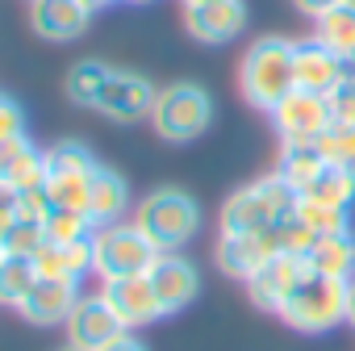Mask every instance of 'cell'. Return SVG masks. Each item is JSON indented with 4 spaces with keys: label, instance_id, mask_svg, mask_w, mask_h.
Segmentation results:
<instances>
[{
    "label": "cell",
    "instance_id": "6da1fadb",
    "mask_svg": "<svg viewBox=\"0 0 355 351\" xmlns=\"http://www.w3.org/2000/svg\"><path fill=\"white\" fill-rule=\"evenodd\" d=\"M293 55H297V42H288V38H276V34L255 38L239 59V92H243V101L272 113L297 88Z\"/></svg>",
    "mask_w": 355,
    "mask_h": 351
},
{
    "label": "cell",
    "instance_id": "7a4b0ae2",
    "mask_svg": "<svg viewBox=\"0 0 355 351\" xmlns=\"http://www.w3.org/2000/svg\"><path fill=\"white\" fill-rule=\"evenodd\" d=\"M297 197L301 193L293 185H284L276 171H268V176H259V180H251V185H243L239 193L226 197L218 226H222V234H263V230H276L284 218H293Z\"/></svg>",
    "mask_w": 355,
    "mask_h": 351
},
{
    "label": "cell",
    "instance_id": "3957f363",
    "mask_svg": "<svg viewBox=\"0 0 355 351\" xmlns=\"http://www.w3.org/2000/svg\"><path fill=\"white\" fill-rule=\"evenodd\" d=\"M280 322H288L301 334H330L338 322H347V280L334 276H318L313 268L297 280V289L288 293V301L276 314Z\"/></svg>",
    "mask_w": 355,
    "mask_h": 351
},
{
    "label": "cell",
    "instance_id": "277c9868",
    "mask_svg": "<svg viewBox=\"0 0 355 351\" xmlns=\"http://www.w3.org/2000/svg\"><path fill=\"white\" fill-rule=\"evenodd\" d=\"M134 226L159 247V251H180L197 230H201V205L184 189H155L142 197Z\"/></svg>",
    "mask_w": 355,
    "mask_h": 351
},
{
    "label": "cell",
    "instance_id": "5b68a950",
    "mask_svg": "<svg viewBox=\"0 0 355 351\" xmlns=\"http://www.w3.org/2000/svg\"><path fill=\"white\" fill-rule=\"evenodd\" d=\"M214 121V96L193 84V80H180V84H167L155 92V109H150V126L159 138L167 142H193L209 130Z\"/></svg>",
    "mask_w": 355,
    "mask_h": 351
},
{
    "label": "cell",
    "instance_id": "8992f818",
    "mask_svg": "<svg viewBox=\"0 0 355 351\" xmlns=\"http://www.w3.org/2000/svg\"><path fill=\"white\" fill-rule=\"evenodd\" d=\"M163 251L134 226V222H113L92 234V272L101 280H121V276H146Z\"/></svg>",
    "mask_w": 355,
    "mask_h": 351
},
{
    "label": "cell",
    "instance_id": "52a82bcc",
    "mask_svg": "<svg viewBox=\"0 0 355 351\" xmlns=\"http://www.w3.org/2000/svg\"><path fill=\"white\" fill-rule=\"evenodd\" d=\"M330 126H334L330 101L326 96H313L305 88H293L272 109V130L280 134V142H318Z\"/></svg>",
    "mask_w": 355,
    "mask_h": 351
},
{
    "label": "cell",
    "instance_id": "ba28073f",
    "mask_svg": "<svg viewBox=\"0 0 355 351\" xmlns=\"http://www.w3.org/2000/svg\"><path fill=\"white\" fill-rule=\"evenodd\" d=\"M101 297L109 301V309L121 318L125 330H138V326H150L163 314V301L150 284V276H121V280H101Z\"/></svg>",
    "mask_w": 355,
    "mask_h": 351
},
{
    "label": "cell",
    "instance_id": "9c48e42d",
    "mask_svg": "<svg viewBox=\"0 0 355 351\" xmlns=\"http://www.w3.org/2000/svg\"><path fill=\"white\" fill-rule=\"evenodd\" d=\"M150 109H155V88H150V80L138 76V71H117V67H113V76H109V84H105V92H101V101H96V113L109 117V121L134 126V121L150 117Z\"/></svg>",
    "mask_w": 355,
    "mask_h": 351
},
{
    "label": "cell",
    "instance_id": "30bf717a",
    "mask_svg": "<svg viewBox=\"0 0 355 351\" xmlns=\"http://www.w3.org/2000/svg\"><path fill=\"white\" fill-rule=\"evenodd\" d=\"M117 334H125V326H121V318L109 309V301L101 293H88V297L76 301V309L67 318V347H76V351H101Z\"/></svg>",
    "mask_w": 355,
    "mask_h": 351
},
{
    "label": "cell",
    "instance_id": "8fae6325",
    "mask_svg": "<svg viewBox=\"0 0 355 351\" xmlns=\"http://www.w3.org/2000/svg\"><path fill=\"white\" fill-rule=\"evenodd\" d=\"M184 30L189 38L205 46H222L247 30V5L243 0H205V5H184Z\"/></svg>",
    "mask_w": 355,
    "mask_h": 351
},
{
    "label": "cell",
    "instance_id": "7c38bea8",
    "mask_svg": "<svg viewBox=\"0 0 355 351\" xmlns=\"http://www.w3.org/2000/svg\"><path fill=\"white\" fill-rule=\"evenodd\" d=\"M272 255H280V243H276V230H263V234H222L218 247H214V259L226 276L234 280H251Z\"/></svg>",
    "mask_w": 355,
    "mask_h": 351
},
{
    "label": "cell",
    "instance_id": "4fadbf2b",
    "mask_svg": "<svg viewBox=\"0 0 355 351\" xmlns=\"http://www.w3.org/2000/svg\"><path fill=\"white\" fill-rule=\"evenodd\" d=\"M293 71H297V88L313 92V96H330L343 80H347V63L318 38H305L297 42V55H293Z\"/></svg>",
    "mask_w": 355,
    "mask_h": 351
},
{
    "label": "cell",
    "instance_id": "5bb4252c",
    "mask_svg": "<svg viewBox=\"0 0 355 351\" xmlns=\"http://www.w3.org/2000/svg\"><path fill=\"white\" fill-rule=\"evenodd\" d=\"M309 272V264L301 259V255H272L251 280H247V293H251V301L259 305V309H268V314H280V305L288 301V293L297 289V280Z\"/></svg>",
    "mask_w": 355,
    "mask_h": 351
},
{
    "label": "cell",
    "instance_id": "9a60e30c",
    "mask_svg": "<svg viewBox=\"0 0 355 351\" xmlns=\"http://www.w3.org/2000/svg\"><path fill=\"white\" fill-rule=\"evenodd\" d=\"M146 276H150V284H155V293L163 301V314H180L201 293V272L184 255H175V251H163Z\"/></svg>",
    "mask_w": 355,
    "mask_h": 351
},
{
    "label": "cell",
    "instance_id": "2e32d148",
    "mask_svg": "<svg viewBox=\"0 0 355 351\" xmlns=\"http://www.w3.org/2000/svg\"><path fill=\"white\" fill-rule=\"evenodd\" d=\"M92 9L84 0H30V26L46 42H71L88 30Z\"/></svg>",
    "mask_w": 355,
    "mask_h": 351
},
{
    "label": "cell",
    "instance_id": "e0dca14e",
    "mask_svg": "<svg viewBox=\"0 0 355 351\" xmlns=\"http://www.w3.org/2000/svg\"><path fill=\"white\" fill-rule=\"evenodd\" d=\"M80 280H55V276H38V284L30 289V297L17 305L26 322L34 326H55V322H67L76 301H80Z\"/></svg>",
    "mask_w": 355,
    "mask_h": 351
},
{
    "label": "cell",
    "instance_id": "ac0fdd59",
    "mask_svg": "<svg viewBox=\"0 0 355 351\" xmlns=\"http://www.w3.org/2000/svg\"><path fill=\"white\" fill-rule=\"evenodd\" d=\"M125 205H130V185L121 180V171L96 167V176H92V193H88V209H84V214L92 218V226L101 230V226L121 222Z\"/></svg>",
    "mask_w": 355,
    "mask_h": 351
},
{
    "label": "cell",
    "instance_id": "d6986e66",
    "mask_svg": "<svg viewBox=\"0 0 355 351\" xmlns=\"http://www.w3.org/2000/svg\"><path fill=\"white\" fill-rule=\"evenodd\" d=\"M38 276H55V280H84L92 272V239L84 243H42V251L34 255Z\"/></svg>",
    "mask_w": 355,
    "mask_h": 351
},
{
    "label": "cell",
    "instance_id": "ffe728a7",
    "mask_svg": "<svg viewBox=\"0 0 355 351\" xmlns=\"http://www.w3.org/2000/svg\"><path fill=\"white\" fill-rule=\"evenodd\" d=\"M326 171V155L318 142H280L276 155V176L284 185H293L297 193H309V185Z\"/></svg>",
    "mask_w": 355,
    "mask_h": 351
},
{
    "label": "cell",
    "instance_id": "44dd1931",
    "mask_svg": "<svg viewBox=\"0 0 355 351\" xmlns=\"http://www.w3.org/2000/svg\"><path fill=\"white\" fill-rule=\"evenodd\" d=\"M305 264L318 276H334V280H351L355 276V230L334 234V239H318L313 251L305 255Z\"/></svg>",
    "mask_w": 355,
    "mask_h": 351
},
{
    "label": "cell",
    "instance_id": "7402d4cb",
    "mask_svg": "<svg viewBox=\"0 0 355 351\" xmlns=\"http://www.w3.org/2000/svg\"><path fill=\"white\" fill-rule=\"evenodd\" d=\"M318 30H313V38L318 42H326L343 63H347V76L355 71V9H347V5H334L326 17H318L313 22Z\"/></svg>",
    "mask_w": 355,
    "mask_h": 351
},
{
    "label": "cell",
    "instance_id": "603a6c76",
    "mask_svg": "<svg viewBox=\"0 0 355 351\" xmlns=\"http://www.w3.org/2000/svg\"><path fill=\"white\" fill-rule=\"evenodd\" d=\"M109 76H113V67H109V63H101V59H80V63L67 71L63 92H67V101H71V105H80V109H96V101H101V92H105V84H109Z\"/></svg>",
    "mask_w": 355,
    "mask_h": 351
},
{
    "label": "cell",
    "instance_id": "cb8c5ba5",
    "mask_svg": "<svg viewBox=\"0 0 355 351\" xmlns=\"http://www.w3.org/2000/svg\"><path fill=\"white\" fill-rule=\"evenodd\" d=\"M318 239H334V234H347L351 230V209L347 205H326L318 197H297V209H293Z\"/></svg>",
    "mask_w": 355,
    "mask_h": 351
},
{
    "label": "cell",
    "instance_id": "d4e9b609",
    "mask_svg": "<svg viewBox=\"0 0 355 351\" xmlns=\"http://www.w3.org/2000/svg\"><path fill=\"white\" fill-rule=\"evenodd\" d=\"M38 284V268L26 255H0V305H21Z\"/></svg>",
    "mask_w": 355,
    "mask_h": 351
},
{
    "label": "cell",
    "instance_id": "484cf974",
    "mask_svg": "<svg viewBox=\"0 0 355 351\" xmlns=\"http://www.w3.org/2000/svg\"><path fill=\"white\" fill-rule=\"evenodd\" d=\"M92 176L96 171H59L46 176V193L55 209H88V193H92Z\"/></svg>",
    "mask_w": 355,
    "mask_h": 351
},
{
    "label": "cell",
    "instance_id": "4316f807",
    "mask_svg": "<svg viewBox=\"0 0 355 351\" xmlns=\"http://www.w3.org/2000/svg\"><path fill=\"white\" fill-rule=\"evenodd\" d=\"M301 197H318V201H326V205H355V176L347 171V167H334V163H326V171L318 176V180L309 185V193H301Z\"/></svg>",
    "mask_w": 355,
    "mask_h": 351
},
{
    "label": "cell",
    "instance_id": "83f0119b",
    "mask_svg": "<svg viewBox=\"0 0 355 351\" xmlns=\"http://www.w3.org/2000/svg\"><path fill=\"white\" fill-rule=\"evenodd\" d=\"M42 230H46L51 243H84V239L96 234L92 218L80 214V209H51V218L42 222Z\"/></svg>",
    "mask_w": 355,
    "mask_h": 351
},
{
    "label": "cell",
    "instance_id": "f1b7e54d",
    "mask_svg": "<svg viewBox=\"0 0 355 351\" xmlns=\"http://www.w3.org/2000/svg\"><path fill=\"white\" fill-rule=\"evenodd\" d=\"M318 146H322L326 163L347 167V171L355 176V126H338V121H334V126L318 138Z\"/></svg>",
    "mask_w": 355,
    "mask_h": 351
},
{
    "label": "cell",
    "instance_id": "f546056e",
    "mask_svg": "<svg viewBox=\"0 0 355 351\" xmlns=\"http://www.w3.org/2000/svg\"><path fill=\"white\" fill-rule=\"evenodd\" d=\"M42 243H46V230H42V226H34V222H13L9 234L0 239V251H5V255H26V259H34V255L42 251Z\"/></svg>",
    "mask_w": 355,
    "mask_h": 351
},
{
    "label": "cell",
    "instance_id": "4dcf8cb0",
    "mask_svg": "<svg viewBox=\"0 0 355 351\" xmlns=\"http://www.w3.org/2000/svg\"><path fill=\"white\" fill-rule=\"evenodd\" d=\"M276 243H280V251H284V255H301V259H305V255L313 251L318 234H313L297 214H293V218H284V222L276 226Z\"/></svg>",
    "mask_w": 355,
    "mask_h": 351
},
{
    "label": "cell",
    "instance_id": "1f68e13d",
    "mask_svg": "<svg viewBox=\"0 0 355 351\" xmlns=\"http://www.w3.org/2000/svg\"><path fill=\"white\" fill-rule=\"evenodd\" d=\"M13 205H17V222H34L42 226L51 218V193L46 189H26V193H13Z\"/></svg>",
    "mask_w": 355,
    "mask_h": 351
},
{
    "label": "cell",
    "instance_id": "d6a6232c",
    "mask_svg": "<svg viewBox=\"0 0 355 351\" xmlns=\"http://www.w3.org/2000/svg\"><path fill=\"white\" fill-rule=\"evenodd\" d=\"M326 101H330V113H334L338 126H355V71H351Z\"/></svg>",
    "mask_w": 355,
    "mask_h": 351
},
{
    "label": "cell",
    "instance_id": "836d02e7",
    "mask_svg": "<svg viewBox=\"0 0 355 351\" xmlns=\"http://www.w3.org/2000/svg\"><path fill=\"white\" fill-rule=\"evenodd\" d=\"M26 134V113L17 101L9 96H0V142H9V138H21Z\"/></svg>",
    "mask_w": 355,
    "mask_h": 351
},
{
    "label": "cell",
    "instance_id": "e575fe53",
    "mask_svg": "<svg viewBox=\"0 0 355 351\" xmlns=\"http://www.w3.org/2000/svg\"><path fill=\"white\" fill-rule=\"evenodd\" d=\"M26 151H30V138H26V134L0 142V189H9V176H13V167H17V159H21Z\"/></svg>",
    "mask_w": 355,
    "mask_h": 351
},
{
    "label": "cell",
    "instance_id": "d590c367",
    "mask_svg": "<svg viewBox=\"0 0 355 351\" xmlns=\"http://www.w3.org/2000/svg\"><path fill=\"white\" fill-rule=\"evenodd\" d=\"M334 5H338V0H293V9H297L301 17H313V22H318V17H326Z\"/></svg>",
    "mask_w": 355,
    "mask_h": 351
},
{
    "label": "cell",
    "instance_id": "8d00e7d4",
    "mask_svg": "<svg viewBox=\"0 0 355 351\" xmlns=\"http://www.w3.org/2000/svg\"><path fill=\"white\" fill-rule=\"evenodd\" d=\"M17 222V205H13V193L9 189H0V239L9 234V226Z\"/></svg>",
    "mask_w": 355,
    "mask_h": 351
},
{
    "label": "cell",
    "instance_id": "74e56055",
    "mask_svg": "<svg viewBox=\"0 0 355 351\" xmlns=\"http://www.w3.org/2000/svg\"><path fill=\"white\" fill-rule=\"evenodd\" d=\"M101 351H146V343H142V339H134V334L125 330V334H117L113 343H105Z\"/></svg>",
    "mask_w": 355,
    "mask_h": 351
},
{
    "label": "cell",
    "instance_id": "f35d334b",
    "mask_svg": "<svg viewBox=\"0 0 355 351\" xmlns=\"http://www.w3.org/2000/svg\"><path fill=\"white\" fill-rule=\"evenodd\" d=\"M347 326L355 330V276L347 280Z\"/></svg>",
    "mask_w": 355,
    "mask_h": 351
},
{
    "label": "cell",
    "instance_id": "ab89813d",
    "mask_svg": "<svg viewBox=\"0 0 355 351\" xmlns=\"http://www.w3.org/2000/svg\"><path fill=\"white\" fill-rule=\"evenodd\" d=\"M88 9H101V5H125V0H84Z\"/></svg>",
    "mask_w": 355,
    "mask_h": 351
},
{
    "label": "cell",
    "instance_id": "60d3db41",
    "mask_svg": "<svg viewBox=\"0 0 355 351\" xmlns=\"http://www.w3.org/2000/svg\"><path fill=\"white\" fill-rule=\"evenodd\" d=\"M180 5H205V0H180Z\"/></svg>",
    "mask_w": 355,
    "mask_h": 351
},
{
    "label": "cell",
    "instance_id": "b9f144b4",
    "mask_svg": "<svg viewBox=\"0 0 355 351\" xmlns=\"http://www.w3.org/2000/svg\"><path fill=\"white\" fill-rule=\"evenodd\" d=\"M338 5H347V9H355V0H338Z\"/></svg>",
    "mask_w": 355,
    "mask_h": 351
},
{
    "label": "cell",
    "instance_id": "7bdbcfd3",
    "mask_svg": "<svg viewBox=\"0 0 355 351\" xmlns=\"http://www.w3.org/2000/svg\"><path fill=\"white\" fill-rule=\"evenodd\" d=\"M130 5H150V0H130Z\"/></svg>",
    "mask_w": 355,
    "mask_h": 351
},
{
    "label": "cell",
    "instance_id": "ee69618b",
    "mask_svg": "<svg viewBox=\"0 0 355 351\" xmlns=\"http://www.w3.org/2000/svg\"><path fill=\"white\" fill-rule=\"evenodd\" d=\"M63 351H76V347H63Z\"/></svg>",
    "mask_w": 355,
    "mask_h": 351
},
{
    "label": "cell",
    "instance_id": "f6af8a7d",
    "mask_svg": "<svg viewBox=\"0 0 355 351\" xmlns=\"http://www.w3.org/2000/svg\"><path fill=\"white\" fill-rule=\"evenodd\" d=\"M0 255H5V251H0Z\"/></svg>",
    "mask_w": 355,
    "mask_h": 351
}]
</instances>
